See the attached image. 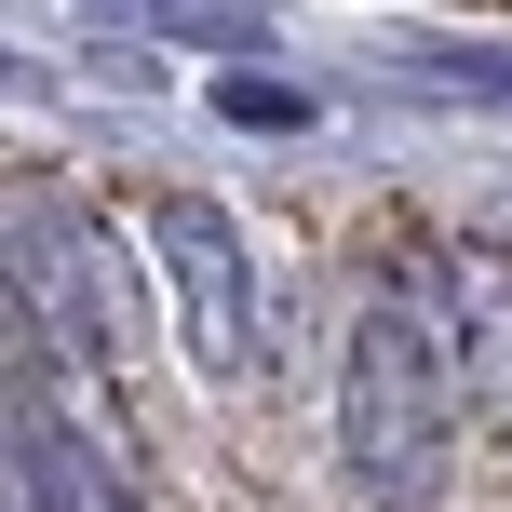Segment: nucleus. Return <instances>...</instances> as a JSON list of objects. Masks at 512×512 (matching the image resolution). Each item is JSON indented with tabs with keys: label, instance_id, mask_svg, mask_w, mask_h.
<instances>
[{
	"label": "nucleus",
	"instance_id": "nucleus-4",
	"mask_svg": "<svg viewBox=\"0 0 512 512\" xmlns=\"http://www.w3.org/2000/svg\"><path fill=\"white\" fill-rule=\"evenodd\" d=\"M459 256V364H472V418L512 445V243H445Z\"/></svg>",
	"mask_w": 512,
	"mask_h": 512
},
{
	"label": "nucleus",
	"instance_id": "nucleus-1",
	"mask_svg": "<svg viewBox=\"0 0 512 512\" xmlns=\"http://www.w3.org/2000/svg\"><path fill=\"white\" fill-rule=\"evenodd\" d=\"M472 418L459 364V256L432 230H378L351 256V310H337V472L351 512H432L445 459Z\"/></svg>",
	"mask_w": 512,
	"mask_h": 512
},
{
	"label": "nucleus",
	"instance_id": "nucleus-3",
	"mask_svg": "<svg viewBox=\"0 0 512 512\" xmlns=\"http://www.w3.org/2000/svg\"><path fill=\"white\" fill-rule=\"evenodd\" d=\"M0 459H14V512H135V472L95 459V445L68 432V418L41 405V391H14V432H0Z\"/></svg>",
	"mask_w": 512,
	"mask_h": 512
},
{
	"label": "nucleus",
	"instance_id": "nucleus-2",
	"mask_svg": "<svg viewBox=\"0 0 512 512\" xmlns=\"http://www.w3.org/2000/svg\"><path fill=\"white\" fill-rule=\"evenodd\" d=\"M162 256H176V297H189V351H203V378H270V337L243 324L256 230H230L216 203H162Z\"/></svg>",
	"mask_w": 512,
	"mask_h": 512
}]
</instances>
